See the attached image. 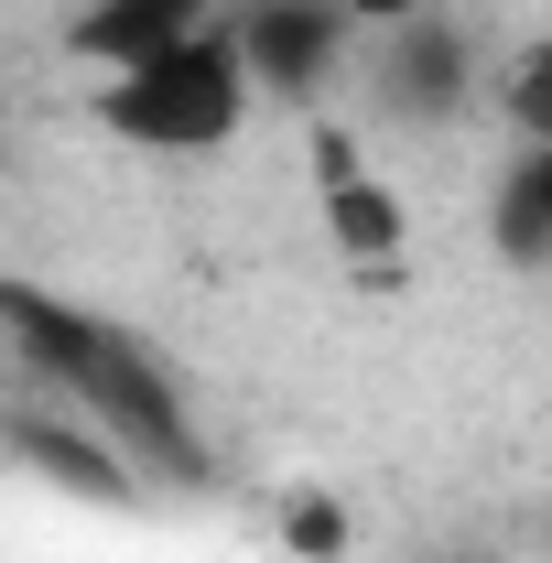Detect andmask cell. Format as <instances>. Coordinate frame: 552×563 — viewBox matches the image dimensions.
<instances>
[{
    "label": "cell",
    "mask_w": 552,
    "mask_h": 563,
    "mask_svg": "<svg viewBox=\"0 0 552 563\" xmlns=\"http://www.w3.org/2000/svg\"><path fill=\"white\" fill-rule=\"evenodd\" d=\"M346 33H379V22H412V11H433V0H325Z\"/></svg>",
    "instance_id": "cell-10"
},
{
    "label": "cell",
    "mask_w": 552,
    "mask_h": 563,
    "mask_svg": "<svg viewBox=\"0 0 552 563\" xmlns=\"http://www.w3.org/2000/svg\"><path fill=\"white\" fill-rule=\"evenodd\" d=\"M217 0H87L66 22V44L87 55L98 76H120V66H141V55H163L174 33H196Z\"/></svg>",
    "instance_id": "cell-6"
},
{
    "label": "cell",
    "mask_w": 552,
    "mask_h": 563,
    "mask_svg": "<svg viewBox=\"0 0 552 563\" xmlns=\"http://www.w3.org/2000/svg\"><path fill=\"white\" fill-rule=\"evenodd\" d=\"M0 347L22 357L44 390H66L76 412L120 444V466L141 455L152 477H207L196 412H185L174 368L141 347V336H120L109 314H87V303H66V292H33V282H0Z\"/></svg>",
    "instance_id": "cell-1"
},
{
    "label": "cell",
    "mask_w": 552,
    "mask_h": 563,
    "mask_svg": "<svg viewBox=\"0 0 552 563\" xmlns=\"http://www.w3.org/2000/svg\"><path fill=\"white\" fill-rule=\"evenodd\" d=\"M217 22H228V44H239L250 98H281V109H303V98L346 66V22L325 0H239V11H217Z\"/></svg>",
    "instance_id": "cell-3"
},
{
    "label": "cell",
    "mask_w": 552,
    "mask_h": 563,
    "mask_svg": "<svg viewBox=\"0 0 552 563\" xmlns=\"http://www.w3.org/2000/svg\"><path fill=\"white\" fill-rule=\"evenodd\" d=\"M272 531H281V563H346V509L325 488H281Z\"/></svg>",
    "instance_id": "cell-8"
},
{
    "label": "cell",
    "mask_w": 552,
    "mask_h": 563,
    "mask_svg": "<svg viewBox=\"0 0 552 563\" xmlns=\"http://www.w3.org/2000/svg\"><path fill=\"white\" fill-rule=\"evenodd\" d=\"M368 76H379V98H390L401 120H455V109H466V87H477V55H466V33H455V22L412 11V22H379Z\"/></svg>",
    "instance_id": "cell-4"
},
{
    "label": "cell",
    "mask_w": 552,
    "mask_h": 563,
    "mask_svg": "<svg viewBox=\"0 0 552 563\" xmlns=\"http://www.w3.org/2000/svg\"><path fill=\"white\" fill-rule=\"evenodd\" d=\"M250 76H239V44H228V22H196V33H174L163 55H141V66L98 76V98H87V120L120 141V152H163V163H196V152H228V141L250 131Z\"/></svg>",
    "instance_id": "cell-2"
},
{
    "label": "cell",
    "mask_w": 552,
    "mask_h": 563,
    "mask_svg": "<svg viewBox=\"0 0 552 563\" xmlns=\"http://www.w3.org/2000/svg\"><path fill=\"white\" fill-rule=\"evenodd\" d=\"M487 239L509 272H552V141H520L498 163V196H487Z\"/></svg>",
    "instance_id": "cell-7"
},
{
    "label": "cell",
    "mask_w": 552,
    "mask_h": 563,
    "mask_svg": "<svg viewBox=\"0 0 552 563\" xmlns=\"http://www.w3.org/2000/svg\"><path fill=\"white\" fill-rule=\"evenodd\" d=\"M314 185H325V239H336L357 272H390L401 239H412V217H401V196H390V174L357 163V141H346V131H314Z\"/></svg>",
    "instance_id": "cell-5"
},
{
    "label": "cell",
    "mask_w": 552,
    "mask_h": 563,
    "mask_svg": "<svg viewBox=\"0 0 552 563\" xmlns=\"http://www.w3.org/2000/svg\"><path fill=\"white\" fill-rule=\"evenodd\" d=\"M509 131H520V141H552V44H531L520 76H509Z\"/></svg>",
    "instance_id": "cell-9"
}]
</instances>
